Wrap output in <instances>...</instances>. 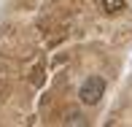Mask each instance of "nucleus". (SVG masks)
I'll return each mask as SVG.
<instances>
[{
  "label": "nucleus",
  "mask_w": 132,
  "mask_h": 127,
  "mask_svg": "<svg viewBox=\"0 0 132 127\" xmlns=\"http://www.w3.org/2000/svg\"><path fill=\"white\" fill-rule=\"evenodd\" d=\"M103 95H105V78L103 76H89L78 89V100L84 106H97Z\"/></svg>",
  "instance_id": "obj_1"
},
{
  "label": "nucleus",
  "mask_w": 132,
  "mask_h": 127,
  "mask_svg": "<svg viewBox=\"0 0 132 127\" xmlns=\"http://www.w3.org/2000/svg\"><path fill=\"white\" fill-rule=\"evenodd\" d=\"M100 3H103V11H105V14H116V11L124 8L127 0H100Z\"/></svg>",
  "instance_id": "obj_2"
},
{
  "label": "nucleus",
  "mask_w": 132,
  "mask_h": 127,
  "mask_svg": "<svg viewBox=\"0 0 132 127\" xmlns=\"http://www.w3.org/2000/svg\"><path fill=\"white\" fill-rule=\"evenodd\" d=\"M68 122H70V124H84V119L78 116V114H73V116H70V119H68Z\"/></svg>",
  "instance_id": "obj_3"
}]
</instances>
